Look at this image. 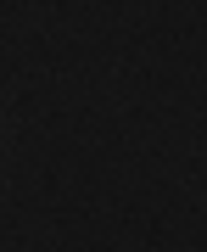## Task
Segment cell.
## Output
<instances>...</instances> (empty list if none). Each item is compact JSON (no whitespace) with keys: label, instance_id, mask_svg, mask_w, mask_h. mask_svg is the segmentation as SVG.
Returning <instances> with one entry per match:
<instances>
[]
</instances>
